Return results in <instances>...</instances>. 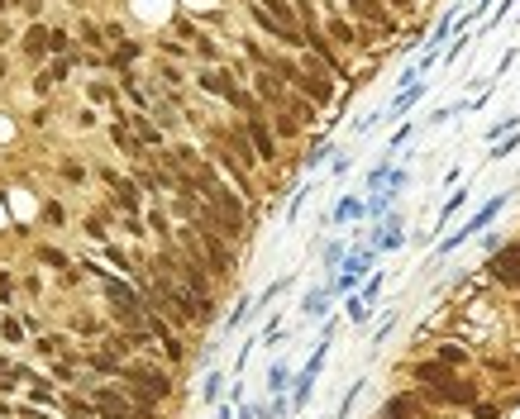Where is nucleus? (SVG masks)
Returning <instances> with one entry per match:
<instances>
[{
	"mask_svg": "<svg viewBox=\"0 0 520 419\" xmlns=\"http://www.w3.org/2000/svg\"><path fill=\"white\" fill-rule=\"evenodd\" d=\"M291 91L305 96V101H315V105H329V101H334V72H329L325 62L310 52V57L301 62V81H296Z\"/></svg>",
	"mask_w": 520,
	"mask_h": 419,
	"instance_id": "f257e3e1",
	"label": "nucleus"
},
{
	"mask_svg": "<svg viewBox=\"0 0 520 419\" xmlns=\"http://www.w3.org/2000/svg\"><path fill=\"white\" fill-rule=\"evenodd\" d=\"M120 376L134 381L138 391H148L153 400H167V395L177 391V386H172V372H167V367H153V362H124Z\"/></svg>",
	"mask_w": 520,
	"mask_h": 419,
	"instance_id": "f03ea898",
	"label": "nucleus"
},
{
	"mask_svg": "<svg viewBox=\"0 0 520 419\" xmlns=\"http://www.w3.org/2000/svg\"><path fill=\"white\" fill-rule=\"evenodd\" d=\"M91 410H96V419H143L134 410V400L115 386H91Z\"/></svg>",
	"mask_w": 520,
	"mask_h": 419,
	"instance_id": "7ed1b4c3",
	"label": "nucleus"
},
{
	"mask_svg": "<svg viewBox=\"0 0 520 419\" xmlns=\"http://www.w3.org/2000/svg\"><path fill=\"white\" fill-rule=\"evenodd\" d=\"M244 129H248V143H253L258 162H277V129L268 124V115H248Z\"/></svg>",
	"mask_w": 520,
	"mask_h": 419,
	"instance_id": "20e7f679",
	"label": "nucleus"
},
{
	"mask_svg": "<svg viewBox=\"0 0 520 419\" xmlns=\"http://www.w3.org/2000/svg\"><path fill=\"white\" fill-rule=\"evenodd\" d=\"M492 277L501 286H520V243H506V248H496L492 253Z\"/></svg>",
	"mask_w": 520,
	"mask_h": 419,
	"instance_id": "39448f33",
	"label": "nucleus"
},
{
	"mask_svg": "<svg viewBox=\"0 0 520 419\" xmlns=\"http://www.w3.org/2000/svg\"><path fill=\"white\" fill-rule=\"evenodd\" d=\"M253 91H258V101L273 105V110H282V105H287V81L277 77L273 67H258V72H253Z\"/></svg>",
	"mask_w": 520,
	"mask_h": 419,
	"instance_id": "423d86ee",
	"label": "nucleus"
},
{
	"mask_svg": "<svg viewBox=\"0 0 520 419\" xmlns=\"http://www.w3.org/2000/svg\"><path fill=\"white\" fill-rule=\"evenodd\" d=\"M325 34L334 38V43H344V48H368V43H373V34H368V29H358V24H349L344 15H329Z\"/></svg>",
	"mask_w": 520,
	"mask_h": 419,
	"instance_id": "0eeeda50",
	"label": "nucleus"
},
{
	"mask_svg": "<svg viewBox=\"0 0 520 419\" xmlns=\"http://www.w3.org/2000/svg\"><path fill=\"white\" fill-rule=\"evenodd\" d=\"M501 205H506V196H496V200H487V205L477 210V214L468 219V224H463V229H458V234H454V238H444V253H449V248H458L463 238H472V234H477V229H487V224H492L496 214H501Z\"/></svg>",
	"mask_w": 520,
	"mask_h": 419,
	"instance_id": "6e6552de",
	"label": "nucleus"
},
{
	"mask_svg": "<svg viewBox=\"0 0 520 419\" xmlns=\"http://www.w3.org/2000/svg\"><path fill=\"white\" fill-rule=\"evenodd\" d=\"M215 143H224L229 153L239 157V167H244V172H253L258 153H253V143H248V129H244V124H234V129H219V133H215Z\"/></svg>",
	"mask_w": 520,
	"mask_h": 419,
	"instance_id": "1a4fd4ad",
	"label": "nucleus"
},
{
	"mask_svg": "<svg viewBox=\"0 0 520 419\" xmlns=\"http://www.w3.org/2000/svg\"><path fill=\"white\" fill-rule=\"evenodd\" d=\"M411 376H415V381H420V386H425L430 395H439L444 386H449V381H454V376H458V372H454V367H444V362L435 358V362H415Z\"/></svg>",
	"mask_w": 520,
	"mask_h": 419,
	"instance_id": "9d476101",
	"label": "nucleus"
},
{
	"mask_svg": "<svg viewBox=\"0 0 520 419\" xmlns=\"http://www.w3.org/2000/svg\"><path fill=\"white\" fill-rule=\"evenodd\" d=\"M120 119H124V124H134V133H138V143H143V148H153V143L163 138V124H153L143 110H129V115L120 110Z\"/></svg>",
	"mask_w": 520,
	"mask_h": 419,
	"instance_id": "9b49d317",
	"label": "nucleus"
},
{
	"mask_svg": "<svg viewBox=\"0 0 520 419\" xmlns=\"http://www.w3.org/2000/svg\"><path fill=\"white\" fill-rule=\"evenodd\" d=\"M101 177H106V186H110V191H115V205H120V210H129V214H134V210H138V186H134V182H124V177H115L110 167H106V172H101Z\"/></svg>",
	"mask_w": 520,
	"mask_h": 419,
	"instance_id": "f8f14e48",
	"label": "nucleus"
},
{
	"mask_svg": "<svg viewBox=\"0 0 520 419\" xmlns=\"http://www.w3.org/2000/svg\"><path fill=\"white\" fill-rule=\"evenodd\" d=\"M110 138H115V148H120V153L143 157V143H138V133H129V124H124V119H115V124H110Z\"/></svg>",
	"mask_w": 520,
	"mask_h": 419,
	"instance_id": "ddd939ff",
	"label": "nucleus"
},
{
	"mask_svg": "<svg viewBox=\"0 0 520 419\" xmlns=\"http://www.w3.org/2000/svg\"><path fill=\"white\" fill-rule=\"evenodd\" d=\"M420 101H425V86H411V91H401V96H396V101L387 105L382 115H387V119H401V115H406V110H411V105H420Z\"/></svg>",
	"mask_w": 520,
	"mask_h": 419,
	"instance_id": "4468645a",
	"label": "nucleus"
},
{
	"mask_svg": "<svg viewBox=\"0 0 520 419\" xmlns=\"http://www.w3.org/2000/svg\"><path fill=\"white\" fill-rule=\"evenodd\" d=\"M48 38H53V29L34 24V29L24 34V52H29V57H43V52H48Z\"/></svg>",
	"mask_w": 520,
	"mask_h": 419,
	"instance_id": "2eb2a0df",
	"label": "nucleus"
},
{
	"mask_svg": "<svg viewBox=\"0 0 520 419\" xmlns=\"http://www.w3.org/2000/svg\"><path fill=\"white\" fill-rule=\"evenodd\" d=\"M273 129H277V138H296V133H301V119H296V115L282 105V110L273 115Z\"/></svg>",
	"mask_w": 520,
	"mask_h": 419,
	"instance_id": "dca6fc26",
	"label": "nucleus"
},
{
	"mask_svg": "<svg viewBox=\"0 0 520 419\" xmlns=\"http://www.w3.org/2000/svg\"><path fill=\"white\" fill-rule=\"evenodd\" d=\"M287 110H291V115H296V119H301V124H310V119H315V110H320V105H315V101H305V96H287Z\"/></svg>",
	"mask_w": 520,
	"mask_h": 419,
	"instance_id": "f3484780",
	"label": "nucleus"
},
{
	"mask_svg": "<svg viewBox=\"0 0 520 419\" xmlns=\"http://www.w3.org/2000/svg\"><path fill=\"white\" fill-rule=\"evenodd\" d=\"M138 57V43L134 38H124V43H120V48L110 52V67H115V72H120V67H129V62H134Z\"/></svg>",
	"mask_w": 520,
	"mask_h": 419,
	"instance_id": "a211bd4d",
	"label": "nucleus"
},
{
	"mask_svg": "<svg viewBox=\"0 0 520 419\" xmlns=\"http://www.w3.org/2000/svg\"><path fill=\"white\" fill-rule=\"evenodd\" d=\"M439 362H444V367H463L468 353L458 348V343H439Z\"/></svg>",
	"mask_w": 520,
	"mask_h": 419,
	"instance_id": "6ab92c4d",
	"label": "nucleus"
},
{
	"mask_svg": "<svg viewBox=\"0 0 520 419\" xmlns=\"http://www.w3.org/2000/svg\"><path fill=\"white\" fill-rule=\"evenodd\" d=\"M77 38H82L86 48H106V29H96V24H86V20H82V29H77Z\"/></svg>",
	"mask_w": 520,
	"mask_h": 419,
	"instance_id": "aec40b11",
	"label": "nucleus"
},
{
	"mask_svg": "<svg viewBox=\"0 0 520 419\" xmlns=\"http://www.w3.org/2000/svg\"><path fill=\"white\" fill-rule=\"evenodd\" d=\"M454 24H458V15H444V20L435 24V34H430V48H444V38L454 34Z\"/></svg>",
	"mask_w": 520,
	"mask_h": 419,
	"instance_id": "412c9836",
	"label": "nucleus"
},
{
	"mask_svg": "<svg viewBox=\"0 0 520 419\" xmlns=\"http://www.w3.org/2000/svg\"><path fill=\"white\" fill-rule=\"evenodd\" d=\"M15 376H34V372H24V367H5V362H0V391H10V386H15Z\"/></svg>",
	"mask_w": 520,
	"mask_h": 419,
	"instance_id": "4be33fe9",
	"label": "nucleus"
},
{
	"mask_svg": "<svg viewBox=\"0 0 520 419\" xmlns=\"http://www.w3.org/2000/svg\"><path fill=\"white\" fill-rule=\"evenodd\" d=\"M516 148H520V133H511V138H501V143H496V148H492L487 157H511Z\"/></svg>",
	"mask_w": 520,
	"mask_h": 419,
	"instance_id": "5701e85b",
	"label": "nucleus"
},
{
	"mask_svg": "<svg viewBox=\"0 0 520 419\" xmlns=\"http://www.w3.org/2000/svg\"><path fill=\"white\" fill-rule=\"evenodd\" d=\"M192 48L201 52V57H205V62H215V57H219V48H215V43H210V38H205V34H201V38H196Z\"/></svg>",
	"mask_w": 520,
	"mask_h": 419,
	"instance_id": "b1692460",
	"label": "nucleus"
},
{
	"mask_svg": "<svg viewBox=\"0 0 520 419\" xmlns=\"http://www.w3.org/2000/svg\"><path fill=\"white\" fill-rule=\"evenodd\" d=\"M0 334H5V343H20V339H24V329H20L15 319H0Z\"/></svg>",
	"mask_w": 520,
	"mask_h": 419,
	"instance_id": "393cba45",
	"label": "nucleus"
},
{
	"mask_svg": "<svg viewBox=\"0 0 520 419\" xmlns=\"http://www.w3.org/2000/svg\"><path fill=\"white\" fill-rule=\"evenodd\" d=\"M287 381H291L287 367H273V372H268V386H273V391H287Z\"/></svg>",
	"mask_w": 520,
	"mask_h": 419,
	"instance_id": "a878e982",
	"label": "nucleus"
},
{
	"mask_svg": "<svg viewBox=\"0 0 520 419\" xmlns=\"http://www.w3.org/2000/svg\"><path fill=\"white\" fill-rule=\"evenodd\" d=\"M329 153H334L329 143H315V148H310V157H305V167H320V162H325Z\"/></svg>",
	"mask_w": 520,
	"mask_h": 419,
	"instance_id": "bb28decb",
	"label": "nucleus"
},
{
	"mask_svg": "<svg viewBox=\"0 0 520 419\" xmlns=\"http://www.w3.org/2000/svg\"><path fill=\"white\" fill-rule=\"evenodd\" d=\"M48 48H53V52H67V48H72V34H62V29H53V38H48Z\"/></svg>",
	"mask_w": 520,
	"mask_h": 419,
	"instance_id": "cd10ccee",
	"label": "nucleus"
},
{
	"mask_svg": "<svg viewBox=\"0 0 520 419\" xmlns=\"http://www.w3.org/2000/svg\"><path fill=\"white\" fill-rule=\"evenodd\" d=\"M354 214H363V205H358V200H339V210H334V219H354Z\"/></svg>",
	"mask_w": 520,
	"mask_h": 419,
	"instance_id": "c85d7f7f",
	"label": "nucleus"
},
{
	"mask_svg": "<svg viewBox=\"0 0 520 419\" xmlns=\"http://www.w3.org/2000/svg\"><path fill=\"white\" fill-rule=\"evenodd\" d=\"M38 258L48 262V267H67V258H62V253H57V248H38Z\"/></svg>",
	"mask_w": 520,
	"mask_h": 419,
	"instance_id": "c756f323",
	"label": "nucleus"
},
{
	"mask_svg": "<svg viewBox=\"0 0 520 419\" xmlns=\"http://www.w3.org/2000/svg\"><path fill=\"white\" fill-rule=\"evenodd\" d=\"M472 419H501V410H496V405H482V400H477V405H472Z\"/></svg>",
	"mask_w": 520,
	"mask_h": 419,
	"instance_id": "7c9ffc66",
	"label": "nucleus"
},
{
	"mask_svg": "<svg viewBox=\"0 0 520 419\" xmlns=\"http://www.w3.org/2000/svg\"><path fill=\"white\" fill-rule=\"evenodd\" d=\"M406 138H411V124H401V129H396V138H391V143H387V153H396V148H401V143H406Z\"/></svg>",
	"mask_w": 520,
	"mask_h": 419,
	"instance_id": "2f4dec72",
	"label": "nucleus"
},
{
	"mask_svg": "<svg viewBox=\"0 0 520 419\" xmlns=\"http://www.w3.org/2000/svg\"><path fill=\"white\" fill-rule=\"evenodd\" d=\"M34 400H57V395H53V386H48V381H34Z\"/></svg>",
	"mask_w": 520,
	"mask_h": 419,
	"instance_id": "473e14b6",
	"label": "nucleus"
},
{
	"mask_svg": "<svg viewBox=\"0 0 520 419\" xmlns=\"http://www.w3.org/2000/svg\"><path fill=\"white\" fill-rule=\"evenodd\" d=\"M91 96H96V101H115V91H110L106 81H96V86H91Z\"/></svg>",
	"mask_w": 520,
	"mask_h": 419,
	"instance_id": "72a5a7b5",
	"label": "nucleus"
},
{
	"mask_svg": "<svg viewBox=\"0 0 520 419\" xmlns=\"http://www.w3.org/2000/svg\"><path fill=\"white\" fill-rule=\"evenodd\" d=\"M62 77H67V62H62V57H57L53 67H48V81H62Z\"/></svg>",
	"mask_w": 520,
	"mask_h": 419,
	"instance_id": "f704fd0d",
	"label": "nucleus"
},
{
	"mask_svg": "<svg viewBox=\"0 0 520 419\" xmlns=\"http://www.w3.org/2000/svg\"><path fill=\"white\" fill-rule=\"evenodd\" d=\"M10 5H24V0H0V10H10Z\"/></svg>",
	"mask_w": 520,
	"mask_h": 419,
	"instance_id": "c9c22d12",
	"label": "nucleus"
},
{
	"mask_svg": "<svg viewBox=\"0 0 520 419\" xmlns=\"http://www.w3.org/2000/svg\"><path fill=\"white\" fill-rule=\"evenodd\" d=\"M5 77H10V72H5V62H0V86H5Z\"/></svg>",
	"mask_w": 520,
	"mask_h": 419,
	"instance_id": "e433bc0d",
	"label": "nucleus"
}]
</instances>
